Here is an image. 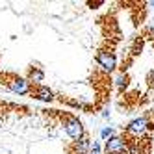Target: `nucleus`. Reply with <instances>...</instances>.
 I'll return each mask as SVG.
<instances>
[{"label":"nucleus","instance_id":"f257e3e1","mask_svg":"<svg viewBox=\"0 0 154 154\" xmlns=\"http://www.w3.org/2000/svg\"><path fill=\"white\" fill-rule=\"evenodd\" d=\"M56 115L60 117V121L63 123L65 132H67V136L71 139L80 141L84 137V125H82V121L76 117V115H72L69 112H56Z\"/></svg>","mask_w":154,"mask_h":154},{"label":"nucleus","instance_id":"f03ea898","mask_svg":"<svg viewBox=\"0 0 154 154\" xmlns=\"http://www.w3.org/2000/svg\"><path fill=\"white\" fill-rule=\"evenodd\" d=\"M0 84L6 85L9 91H13L17 95H28L32 91V85L30 82H26L24 78H20L19 74H13V72H4L0 74Z\"/></svg>","mask_w":154,"mask_h":154},{"label":"nucleus","instance_id":"7ed1b4c3","mask_svg":"<svg viewBox=\"0 0 154 154\" xmlns=\"http://www.w3.org/2000/svg\"><path fill=\"white\" fill-rule=\"evenodd\" d=\"M104 150H106V154H126L128 147H126V141L123 136H113L106 141Z\"/></svg>","mask_w":154,"mask_h":154},{"label":"nucleus","instance_id":"20e7f679","mask_svg":"<svg viewBox=\"0 0 154 154\" xmlns=\"http://www.w3.org/2000/svg\"><path fill=\"white\" fill-rule=\"evenodd\" d=\"M97 63L108 72H112L117 67V60H115V54L113 52H98L97 54Z\"/></svg>","mask_w":154,"mask_h":154},{"label":"nucleus","instance_id":"39448f33","mask_svg":"<svg viewBox=\"0 0 154 154\" xmlns=\"http://www.w3.org/2000/svg\"><path fill=\"white\" fill-rule=\"evenodd\" d=\"M30 95L34 97V98H37V100H45V102H54L56 100V97H54V93L48 89V87H45V85H32V91H30Z\"/></svg>","mask_w":154,"mask_h":154},{"label":"nucleus","instance_id":"423d86ee","mask_svg":"<svg viewBox=\"0 0 154 154\" xmlns=\"http://www.w3.org/2000/svg\"><path fill=\"white\" fill-rule=\"evenodd\" d=\"M28 78L30 82H34V85H39V82H43V78H45V72H43L39 67H28Z\"/></svg>","mask_w":154,"mask_h":154},{"label":"nucleus","instance_id":"0eeeda50","mask_svg":"<svg viewBox=\"0 0 154 154\" xmlns=\"http://www.w3.org/2000/svg\"><path fill=\"white\" fill-rule=\"evenodd\" d=\"M100 137L102 139H109V137H113V128L112 126H106V128H102V132H100Z\"/></svg>","mask_w":154,"mask_h":154},{"label":"nucleus","instance_id":"6e6552de","mask_svg":"<svg viewBox=\"0 0 154 154\" xmlns=\"http://www.w3.org/2000/svg\"><path fill=\"white\" fill-rule=\"evenodd\" d=\"M91 150H93L95 154H98V152H100V145H98V143H93V147H91Z\"/></svg>","mask_w":154,"mask_h":154},{"label":"nucleus","instance_id":"1a4fd4ad","mask_svg":"<svg viewBox=\"0 0 154 154\" xmlns=\"http://www.w3.org/2000/svg\"><path fill=\"white\" fill-rule=\"evenodd\" d=\"M152 48H154V41H152Z\"/></svg>","mask_w":154,"mask_h":154}]
</instances>
